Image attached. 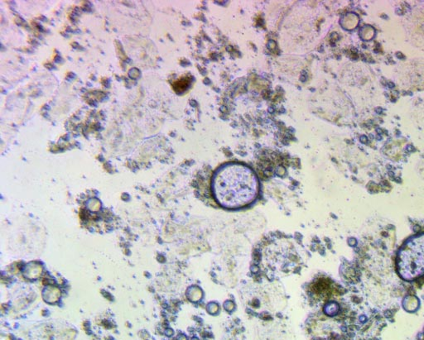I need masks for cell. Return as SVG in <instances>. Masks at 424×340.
I'll use <instances>...</instances> for the list:
<instances>
[{"label": "cell", "mask_w": 424, "mask_h": 340, "mask_svg": "<svg viewBox=\"0 0 424 340\" xmlns=\"http://www.w3.org/2000/svg\"><path fill=\"white\" fill-rule=\"evenodd\" d=\"M212 187L218 205L228 210H236L253 203L258 196V180L251 168L230 163L215 173Z\"/></svg>", "instance_id": "6da1fadb"}, {"label": "cell", "mask_w": 424, "mask_h": 340, "mask_svg": "<svg viewBox=\"0 0 424 340\" xmlns=\"http://www.w3.org/2000/svg\"><path fill=\"white\" fill-rule=\"evenodd\" d=\"M397 269L406 281L424 276V234L412 238L403 245L397 256Z\"/></svg>", "instance_id": "7a4b0ae2"}]
</instances>
